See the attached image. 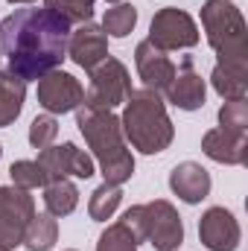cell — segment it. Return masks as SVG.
I'll return each instance as SVG.
<instances>
[{"mask_svg":"<svg viewBox=\"0 0 248 251\" xmlns=\"http://www.w3.org/2000/svg\"><path fill=\"white\" fill-rule=\"evenodd\" d=\"M70 21L56 15L53 9H15L0 21V59L6 70L24 82L41 79L56 70L67 56Z\"/></svg>","mask_w":248,"mask_h":251,"instance_id":"cell-1","label":"cell"},{"mask_svg":"<svg viewBox=\"0 0 248 251\" xmlns=\"http://www.w3.org/2000/svg\"><path fill=\"white\" fill-rule=\"evenodd\" d=\"M76 126L85 134L102 176L108 184H123L134 176V158L123 143V126L120 117L108 108H91L79 105L76 108Z\"/></svg>","mask_w":248,"mask_h":251,"instance_id":"cell-2","label":"cell"},{"mask_svg":"<svg viewBox=\"0 0 248 251\" xmlns=\"http://www.w3.org/2000/svg\"><path fill=\"white\" fill-rule=\"evenodd\" d=\"M120 126H123V134L128 137V143L143 155L164 152L175 137V128H173V120L167 114L161 94H155L149 88L131 91V97L125 100Z\"/></svg>","mask_w":248,"mask_h":251,"instance_id":"cell-3","label":"cell"},{"mask_svg":"<svg viewBox=\"0 0 248 251\" xmlns=\"http://www.w3.org/2000/svg\"><path fill=\"white\" fill-rule=\"evenodd\" d=\"M201 26L207 32V44L219 56V64L248 67L246 18L234 0H207L201 6Z\"/></svg>","mask_w":248,"mask_h":251,"instance_id":"cell-4","label":"cell"},{"mask_svg":"<svg viewBox=\"0 0 248 251\" xmlns=\"http://www.w3.org/2000/svg\"><path fill=\"white\" fill-rule=\"evenodd\" d=\"M88 73H91V85H88V94H85L82 105L114 111L117 105H123L131 97V76H128V70L120 59L108 56L105 62H99Z\"/></svg>","mask_w":248,"mask_h":251,"instance_id":"cell-5","label":"cell"},{"mask_svg":"<svg viewBox=\"0 0 248 251\" xmlns=\"http://www.w3.org/2000/svg\"><path fill=\"white\" fill-rule=\"evenodd\" d=\"M35 216V201L29 190L0 187V251H15L24 243V231Z\"/></svg>","mask_w":248,"mask_h":251,"instance_id":"cell-6","label":"cell"},{"mask_svg":"<svg viewBox=\"0 0 248 251\" xmlns=\"http://www.w3.org/2000/svg\"><path fill=\"white\" fill-rule=\"evenodd\" d=\"M149 41L161 50H187L198 44V26L184 9H161L152 18Z\"/></svg>","mask_w":248,"mask_h":251,"instance_id":"cell-7","label":"cell"},{"mask_svg":"<svg viewBox=\"0 0 248 251\" xmlns=\"http://www.w3.org/2000/svg\"><path fill=\"white\" fill-rule=\"evenodd\" d=\"M143 219H146V240L155 246V251H175L184 243L181 216L167 199L143 204Z\"/></svg>","mask_w":248,"mask_h":251,"instance_id":"cell-8","label":"cell"},{"mask_svg":"<svg viewBox=\"0 0 248 251\" xmlns=\"http://www.w3.org/2000/svg\"><path fill=\"white\" fill-rule=\"evenodd\" d=\"M85 102V88L79 85L76 76L64 73V70H50L38 79V105L47 114H67L76 111Z\"/></svg>","mask_w":248,"mask_h":251,"instance_id":"cell-9","label":"cell"},{"mask_svg":"<svg viewBox=\"0 0 248 251\" xmlns=\"http://www.w3.org/2000/svg\"><path fill=\"white\" fill-rule=\"evenodd\" d=\"M240 222L225 207H210L198 219V240L207 251H237L240 249Z\"/></svg>","mask_w":248,"mask_h":251,"instance_id":"cell-10","label":"cell"},{"mask_svg":"<svg viewBox=\"0 0 248 251\" xmlns=\"http://www.w3.org/2000/svg\"><path fill=\"white\" fill-rule=\"evenodd\" d=\"M38 164L44 167V173H47L50 181L67 178V176H76V178H91L94 176V158L85 155L76 143H62V146L41 149Z\"/></svg>","mask_w":248,"mask_h":251,"instance_id":"cell-11","label":"cell"},{"mask_svg":"<svg viewBox=\"0 0 248 251\" xmlns=\"http://www.w3.org/2000/svg\"><path fill=\"white\" fill-rule=\"evenodd\" d=\"M134 64H137V73L143 79V85L155 94H167V88L173 85L175 79V64L170 62L167 50L155 47L149 38L137 44L134 50Z\"/></svg>","mask_w":248,"mask_h":251,"instance_id":"cell-12","label":"cell"},{"mask_svg":"<svg viewBox=\"0 0 248 251\" xmlns=\"http://www.w3.org/2000/svg\"><path fill=\"white\" fill-rule=\"evenodd\" d=\"M201 152L228 167H243L248 161V131H234V128H210L201 137Z\"/></svg>","mask_w":248,"mask_h":251,"instance_id":"cell-13","label":"cell"},{"mask_svg":"<svg viewBox=\"0 0 248 251\" xmlns=\"http://www.w3.org/2000/svg\"><path fill=\"white\" fill-rule=\"evenodd\" d=\"M67 56L79 67L94 70L99 62L108 59V35L102 32V26H97V24L88 21L76 32H70V38H67Z\"/></svg>","mask_w":248,"mask_h":251,"instance_id":"cell-14","label":"cell"},{"mask_svg":"<svg viewBox=\"0 0 248 251\" xmlns=\"http://www.w3.org/2000/svg\"><path fill=\"white\" fill-rule=\"evenodd\" d=\"M167 97H170V102H173L175 108H181V111H196V108L204 105L207 88H204L201 73H196V67H193V59H190V56L181 59V67L175 70L173 85L167 88Z\"/></svg>","mask_w":248,"mask_h":251,"instance_id":"cell-15","label":"cell"},{"mask_svg":"<svg viewBox=\"0 0 248 251\" xmlns=\"http://www.w3.org/2000/svg\"><path fill=\"white\" fill-rule=\"evenodd\" d=\"M170 187L173 193L187 201V204H198L201 199H207L210 193V176L201 164H193V161H184L178 164L173 173H170Z\"/></svg>","mask_w":248,"mask_h":251,"instance_id":"cell-16","label":"cell"},{"mask_svg":"<svg viewBox=\"0 0 248 251\" xmlns=\"http://www.w3.org/2000/svg\"><path fill=\"white\" fill-rule=\"evenodd\" d=\"M24 100H26V82L12 76L9 70H0V126H12L21 117Z\"/></svg>","mask_w":248,"mask_h":251,"instance_id":"cell-17","label":"cell"},{"mask_svg":"<svg viewBox=\"0 0 248 251\" xmlns=\"http://www.w3.org/2000/svg\"><path fill=\"white\" fill-rule=\"evenodd\" d=\"M210 85L222 100H246L248 94V67H234V64H219L210 73Z\"/></svg>","mask_w":248,"mask_h":251,"instance_id":"cell-18","label":"cell"},{"mask_svg":"<svg viewBox=\"0 0 248 251\" xmlns=\"http://www.w3.org/2000/svg\"><path fill=\"white\" fill-rule=\"evenodd\" d=\"M59 240V222L50 213H35L24 231V246L29 251H50Z\"/></svg>","mask_w":248,"mask_h":251,"instance_id":"cell-19","label":"cell"},{"mask_svg":"<svg viewBox=\"0 0 248 251\" xmlns=\"http://www.w3.org/2000/svg\"><path fill=\"white\" fill-rule=\"evenodd\" d=\"M44 204H47V213L50 216H67L79 204V190H76L73 181H67V178L47 181L44 184Z\"/></svg>","mask_w":248,"mask_h":251,"instance_id":"cell-20","label":"cell"},{"mask_svg":"<svg viewBox=\"0 0 248 251\" xmlns=\"http://www.w3.org/2000/svg\"><path fill=\"white\" fill-rule=\"evenodd\" d=\"M120 201H123V190L120 184H99V187L91 193V201H88V213H91V219L94 222H108L111 216H114V210L120 207Z\"/></svg>","mask_w":248,"mask_h":251,"instance_id":"cell-21","label":"cell"},{"mask_svg":"<svg viewBox=\"0 0 248 251\" xmlns=\"http://www.w3.org/2000/svg\"><path fill=\"white\" fill-rule=\"evenodd\" d=\"M137 24V9L131 3H114L102 18V32L111 38H125Z\"/></svg>","mask_w":248,"mask_h":251,"instance_id":"cell-22","label":"cell"},{"mask_svg":"<svg viewBox=\"0 0 248 251\" xmlns=\"http://www.w3.org/2000/svg\"><path fill=\"white\" fill-rule=\"evenodd\" d=\"M9 176H12L15 187H21V190L44 187V184L50 181L47 173H44V167H41L38 161H15V164L9 167Z\"/></svg>","mask_w":248,"mask_h":251,"instance_id":"cell-23","label":"cell"},{"mask_svg":"<svg viewBox=\"0 0 248 251\" xmlns=\"http://www.w3.org/2000/svg\"><path fill=\"white\" fill-rule=\"evenodd\" d=\"M137 240L134 234L125 228L123 222H114L108 225L102 234H99V243H97V251H137Z\"/></svg>","mask_w":248,"mask_h":251,"instance_id":"cell-24","label":"cell"},{"mask_svg":"<svg viewBox=\"0 0 248 251\" xmlns=\"http://www.w3.org/2000/svg\"><path fill=\"white\" fill-rule=\"evenodd\" d=\"M94 3L97 0H44L47 9H53L70 24H88L94 18Z\"/></svg>","mask_w":248,"mask_h":251,"instance_id":"cell-25","label":"cell"},{"mask_svg":"<svg viewBox=\"0 0 248 251\" xmlns=\"http://www.w3.org/2000/svg\"><path fill=\"white\" fill-rule=\"evenodd\" d=\"M219 126L234 128V131H248V102L246 100H225L219 108Z\"/></svg>","mask_w":248,"mask_h":251,"instance_id":"cell-26","label":"cell"},{"mask_svg":"<svg viewBox=\"0 0 248 251\" xmlns=\"http://www.w3.org/2000/svg\"><path fill=\"white\" fill-rule=\"evenodd\" d=\"M56 134H59V123H56L53 114H41V117H35V120L29 123V143H32L35 149L53 146Z\"/></svg>","mask_w":248,"mask_h":251,"instance_id":"cell-27","label":"cell"},{"mask_svg":"<svg viewBox=\"0 0 248 251\" xmlns=\"http://www.w3.org/2000/svg\"><path fill=\"white\" fill-rule=\"evenodd\" d=\"M120 222H123L125 228L134 234V240H137V243H143V240H146V219H143V204H134V207H128V210L123 213V219H120Z\"/></svg>","mask_w":248,"mask_h":251,"instance_id":"cell-28","label":"cell"},{"mask_svg":"<svg viewBox=\"0 0 248 251\" xmlns=\"http://www.w3.org/2000/svg\"><path fill=\"white\" fill-rule=\"evenodd\" d=\"M9 3H24V6H29V3H38V0H9Z\"/></svg>","mask_w":248,"mask_h":251,"instance_id":"cell-29","label":"cell"},{"mask_svg":"<svg viewBox=\"0 0 248 251\" xmlns=\"http://www.w3.org/2000/svg\"><path fill=\"white\" fill-rule=\"evenodd\" d=\"M108 3H120V0H108Z\"/></svg>","mask_w":248,"mask_h":251,"instance_id":"cell-30","label":"cell"},{"mask_svg":"<svg viewBox=\"0 0 248 251\" xmlns=\"http://www.w3.org/2000/svg\"><path fill=\"white\" fill-rule=\"evenodd\" d=\"M0 155H3V146H0Z\"/></svg>","mask_w":248,"mask_h":251,"instance_id":"cell-31","label":"cell"},{"mask_svg":"<svg viewBox=\"0 0 248 251\" xmlns=\"http://www.w3.org/2000/svg\"><path fill=\"white\" fill-rule=\"evenodd\" d=\"M67 251H76V249H67Z\"/></svg>","mask_w":248,"mask_h":251,"instance_id":"cell-32","label":"cell"}]
</instances>
